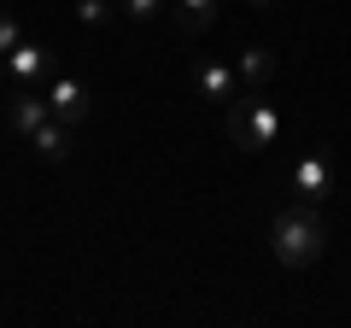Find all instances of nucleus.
I'll return each mask as SVG.
<instances>
[{
  "mask_svg": "<svg viewBox=\"0 0 351 328\" xmlns=\"http://www.w3.org/2000/svg\"><path fill=\"white\" fill-rule=\"evenodd\" d=\"M76 18L82 24H106L112 18V0H76Z\"/></svg>",
  "mask_w": 351,
  "mask_h": 328,
  "instance_id": "nucleus-12",
  "label": "nucleus"
},
{
  "mask_svg": "<svg viewBox=\"0 0 351 328\" xmlns=\"http://www.w3.org/2000/svg\"><path fill=\"white\" fill-rule=\"evenodd\" d=\"M18 41H24V30H18V18H12V12H0V59H6V53H12Z\"/></svg>",
  "mask_w": 351,
  "mask_h": 328,
  "instance_id": "nucleus-13",
  "label": "nucleus"
},
{
  "mask_svg": "<svg viewBox=\"0 0 351 328\" xmlns=\"http://www.w3.org/2000/svg\"><path fill=\"white\" fill-rule=\"evenodd\" d=\"M47 117H53V112H47V94H36V89H18V94H12V106H6V124H12L24 141L36 135Z\"/></svg>",
  "mask_w": 351,
  "mask_h": 328,
  "instance_id": "nucleus-6",
  "label": "nucleus"
},
{
  "mask_svg": "<svg viewBox=\"0 0 351 328\" xmlns=\"http://www.w3.org/2000/svg\"><path fill=\"white\" fill-rule=\"evenodd\" d=\"M47 112L59 117V124H82L88 117V89L76 76H47Z\"/></svg>",
  "mask_w": 351,
  "mask_h": 328,
  "instance_id": "nucleus-4",
  "label": "nucleus"
},
{
  "mask_svg": "<svg viewBox=\"0 0 351 328\" xmlns=\"http://www.w3.org/2000/svg\"><path fill=\"white\" fill-rule=\"evenodd\" d=\"M322 246H328V229H322V217H316L311 200L281 205V211L269 217V253H276L287 270L316 264V258H322Z\"/></svg>",
  "mask_w": 351,
  "mask_h": 328,
  "instance_id": "nucleus-1",
  "label": "nucleus"
},
{
  "mask_svg": "<svg viewBox=\"0 0 351 328\" xmlns=\"http://www.w3.org/2000/svg\"><path fill=\"white\" fill-rule=\"evenodd\" d=\"M246 6H258V12H269V6H281V0H246Z\"/></svg>",
  "mask_w": 351,
  "mask_h": 328,
  "instance_id": "nucleus-14",
  "label": "nucleus"
},
{
  "mask_svg": "<svg viewBox=\"0 0 351 328\" xmlns=\"http://www.w3.org/2000/svg\"><path fill=\"white\" fill-rule=\"evenodd\" d=\"M6 76H12V82H47L53 76V53L47 47H36V41H18L12 53H6Z\"/></svg>",
  "mask_w": 351,
  "mask_h": 328,
  "instance_id": "nucleus-5",
  "label": "nucleus"
},
{
  "mask_svg": "<svg viewBox=\"0 0 351 328\" xmlns=\"http://www.w3.org/2000/svg\"><path fill=\"white\" fill-rule=\"evenodd\" d=\"M71 135H76V124H59V117H47V124L36 129V135H29V147L41 152V159H71Z\"/></svg>",
  "mask_w": 351,
  "mask_h": 328,
  "instance_id": "nucleus-8",
  "label": "nucleus"
},
{
  "mask_svg": "<svg viewBox=\"0 0 351 328\" xmlns=\"http://www.w3.org/2000/svg\"><path fill=\"white\" fill-rule=\"evenodd\" d=\"M117 6H123L129 18H141V24H147V18H164V12H170V0H117Z\"/></svg>",
  "mask_w": 351,
  "mask_h": 328,
  "instance_id": "nucleus-11",
  "label": "nucleus"
},
{
  "mask_svg": "<svg viewBox=\"0 0 351 328\" xmlns=\"http://www.w3.org/2000/svg\"><path fill=\"white\" fill-rule=\"evenodd\" d=\"M228 129H234V147L240 152H263L281 141V112L263 100V89H246L228 100Z\"/></svg>",
  "mask_w": 351,
  "mask_h": 328,
  "instance_id": "nucleus-2",
  "label": "nucleus"
},
{
  "mask_svg": "<svg viewBox=\"0 0 351 328\" xmlns=\"http://www.w3.org/2000/svg\"><path fill=\"white\" fill-rule=\"evenodd\" d=\"M293 194H299V200H311V205H322L328 194H334V159H328L322 147L304 152V159L293 164Z\"/></svg>",
  "mask_w": 351,
  "mask_h": 328,
  "instance_id": "nucleus-3",
  "label": "nucleus"
},
{
  "mask_svg": "<svg viewBox=\"0 0 351 328\" xmlns=\"http://www.w3.org/2000/svg\"><path fill=\"white\" fill-rule=\"evenodd\" d=\"M170 18H176L182 36H199V30L217 18V0H170Z\"/></svg>",
  "mask_w": 351,
  "mask_h": 328,
  "instance_id": "nucleus-10",
  "label": "nucleus"
},
{
  "mask_svg": "<svg viewBox=\"0 0 351 328\" xmlns=\"http://www.w3.org/2000/svg\"><path fill=\"white\" fill-rule=\"evenodd\" d=\"M234 76H240V89H263V82L276 76V53H269V47H240Z\"/></svg>",
  "mask_w": 351,
  "mask_h": 328,
  "instance_id": "nucleus-9",
  "label": "nucleus"
},
{
  "mask_svg": "<svg viewBox=\"0 0 351 328\" xmlns=\"http://www.w3.org/2000/svg\"><path fill=\"white\" fill-rule=\"evenodd\" d=\"M199 94L223 106V100H234V94H240V76L228 71L223 59H205V65H199Z\"/></svg>",
  "mask_w": 351,
  "mask_h": 328,
  "instance_id": "nucleus-7",
  "label": "nucleus"
}]
</instances>
